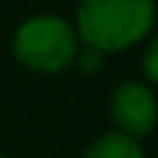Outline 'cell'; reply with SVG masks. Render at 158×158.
Returning a JSON list of instances; mask_svg holds the SVG:
<instances>
[{
	"mask_svg": "<svg viewBox=\"0 0 158 158\" xmlns=\"http://www.w3.org/2000/svg\"><path fill=\"white\" fill-rule=\"evenodd\" d=\"M142 69H145V77L158 85V37L148 45L145 56H142Z\"/></svg>",
	"mask_w": 158,
	"mask_h": 158,
	"instance_id": "cell-6",
	"label": "cell"
},
{
	"mask_svg": "<svg viewBox=\"0 0 158 158\" xmlns=\"http://www.w3.org/2000/svg\"><path fill=\"white\" fill-rule=\"evenodd\" d=\"M153 0H82L77 29L85 45L98 50H124L153 29Z\"/></svg>",
	"mask_w": 158,
	"mask_h": 158,
	"instance_id": "cell-1",
	"label": "cell"
},
{
	"mask_svg": "<svg viewBox=\"0 0 158 158\" xmlns=\"http://www.w3.org/2000/svg\"><path fill=\"white\" fill-rule=\"evenodd\" d=\"M111 116L118 124L121 135L142 137L156 127L158 121V103L156 95L140 82H127L113 92Z\"/></svg>",
	"mask_w": 158,
	"mask_h": 158,
	"instance_id": "cell-3",
	"label": "cell"
},
{
	"mask_svg": "<svg viewBox=\"0 0 158 158\" xmlns=\"http://www.w3.org/2000/svg\"><path fill=\"white\" fill-rule=\"evenodd\" d=\"M85 158H145V156L135 142V137H127L121 132H108L87 148Z\"/></svg>",
	"mask_w": 158,
	"mask_h": 158,
	"instance_id": "cell-4",
	"label": "cell"
},
{
	"mask_svg": "<svg viewBox=\"0 0 158 158\" xmlns=\"http://www.w3.org/2000/svg\"><path fill=\"white\" fill-rule=\"evenodd\" d=\"M77 32L58 16H34L13 34V56L32 71H63L77 61Z\"/></svg>",
	"mask_w": 158,
	"mask_h": 158,
	"instance_id": "cell-2",
	"label": "cell"
},
{
	"mask_svg": "<svg viewBox=\"0 0 158 158\" xmlns=\"http://www.w3.org/2000/svg\"><path fill=\"white\" fill-rule=\"evenodd\" d=\"M0 158H3V156H0Z\"/></svg>",
	"mask_w": 158,
	"mask_h": 158,
	"instance_id": "cell-7",
	"label": "cell"
},
{
	"mask_svg": "<svg viewBox=\"0 0 158 158\" xmlns=\"http://www.w3.org/2000/svg\"><path fill=\"white\" fill-rule=\"evenodd\" d=\"M77 63L82 66V71H87V74L98 71V69H100V63H103V50H98V48H90V45H85L82 50L77 53Z\"/></svg>",
	"mask_w": 158,
	"mask_h": 158,
	"instance_id": "cell-5",
	"label": "cell"
}]
</instances>
